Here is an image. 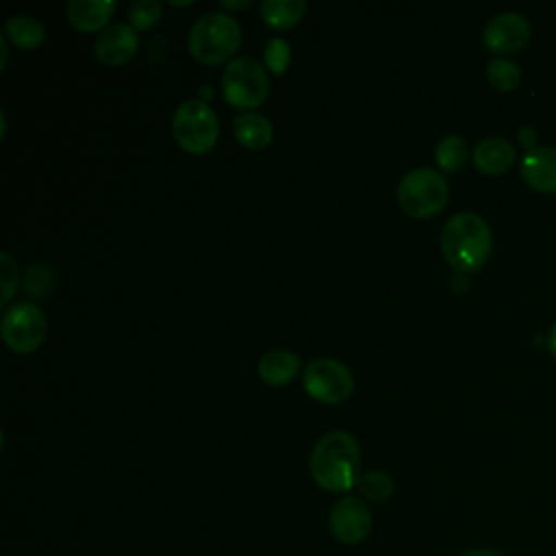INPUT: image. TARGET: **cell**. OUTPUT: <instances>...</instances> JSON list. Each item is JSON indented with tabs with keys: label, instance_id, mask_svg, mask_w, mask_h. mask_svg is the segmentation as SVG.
I'll return each instance as SVG.
<instances>
[{
	"label": "cell",
	"instance_id": "cell-14",
	"mask_svg": "<svg viewBox=\"0 0 556 556\" xmlns=\"http://www.w3.org/2000/svg\"><path fill=\"white\" fill-rule=\"evenodd\" d=\"M115 0H70L65 7L67 20L80 33L104 30L109 17L115 13Z\"/></svg>",
	"mask_w": 556,
	"mask_h": 556
},
{
	"label": "cell",
	"instance_id": "cell-18",
	"mask_svg": "<svg viewBox=\"0 0 556 556\" xmlns=\"http://www.w3.org/2000/svg\"><path fill=\"white\" fill-rule=\"evenodd\" d=\"M306 11L304 0H263L261 2V17L267 26L285 30L295 26Z\"/></svg>",
	"mask_w": 556,
	"mask_h": 556
},
{
	"label": "cell",
	"instance_id": "cell-16",
	"mask_svg": "<svg viewBox=\"0 0 556 556\" xmlns=\"http://www.w3.org/2000/svg\"><path fill=\"white\" fill-rule=\"evenodd\" d=\"M232 130H235V137L241 146L245 148H252V150H261L265 146H269L271 137H274V128H271V122L256 113V111H248V113H241L232 119Z\"/></svg>",
	"mask_w": 556,
	"mask_h": 556
},
{
	"label": "cell",
	"instance_id": "cell-6",
	"mask_svg": "<svg viewBox=\"0 0 556 556\" xmlns=\"http://www.w3.org/2000/svg\"><path fill=\"white\" fill-rule=\"evenodd\" d=\"M224 98L235 109H254L269 93V78L263 63L254 56H235L222 72Z\"/></svg>",
	"mask_w": 556,
	"mask_h": 556
},
{
	"label": "cell",
	"instance_id": "cell-5",
	"mask_svg": "<svg viewBox=\"0 0 556 556\" xmlns=\"http://www.w3.org/2000/svg\"><path fill=\"white\" fill-rule=\"evenodd\" d=\"M172 132L180 148L193 154H202L211 150L219 135V124L215 111L208 102L200 98H191L178 104L172 117Z\"/></svg>",
	"mask_w": 556,
	"mask_h": 556
},
{
	"label": "cell",
	"instance_id": "cell-21",
	"mask_svg": "<svg viewBox=\"0 0 556 556\" xmlns=\"http://www.w3.org/2000/svg\"><path fill=\"white\" fill-rule=\"evenodd\" d=\"M358 491L365 495V500H371V502H384L393 495V478L387 473V471H367V473H361L358 482H356Z\"/></svg>",
	"mask_w": 556,
	"mask_h": 556
},
{
	"label": "cell",
	"instance_id": "cell-4",
	"mask_svg": "<svg viewBox=\"0 0 556 556\" xmlns=\"http://www.w3.org/2000/svg\"><path fill=\"white\" fill-rule=\"evenodd\" d=\"M447 195V180L432 167H415L406 172L397 185V202L402 211L417 219L437 215L445 206Z\"/></svg>",
	"mask_w": 556,
	"mask_h": 556
},
{
	"label": "cell",
	"instance_id": "cell-9",
	"mask_svg": "<svg viewBox=\"0 0 556 556\" xmlns=\"http://www.w3.org/2000/svg\"><path fill=\"white\" fill-rule=\"evenodd\" d=\"M371 510L363 497L345 495L330 508L328 528L332 536L343 545H358L365 541L371 532Z\"/></svg>",
	"mask_w": 556,
	"mask_h": 556
},
{
	"label": "cell",
	"instance_id": "cell-15",
	"mask_svg": "<svg viewBox=\"0 0 556 556\" xmlns=\"http://www.w3.org/2000/svg\"><path fill=\"white\" fill-rule=\"evenodd\" d=\"M300 369V356L287 348L267 350L258 361V376L271 387H282L293 380Z\"/></svg>",
	"mask_w": 556,
	"mask_h": 556
},
{
	"label": "cell",
	"instance_id": "cell-29",
	"mask_svg": "<svg viewBox=\"0 0 556 556\" xmlns=\"http://www.w3.org/2000/svg\"><path fill=\"white\" fill-rule=\"evenodd\" d=\"M467 285H469V280H467L463 274H458V276H454V278H452V287H454L456 291H465V289H467Z\"/></svg>",
	"mask_w": 556,
	"mask_h": 556
},
{
	"label": "cell",
	"instance_id": "cell-31",
	"mask_svg": "<svg viewBox=\"0 0 556 556\" xmlns=\"http://www.w3.org/2000/svg\"><path fill=\"white\" fill-rule=\"evenodd\" d=\"M172 4H176V7H185V4H189V0H169Z\"/></svg>",
	"mask_w": 556,
	"mask_h": 556
},
{
	"label": "cell",
	"instance_id": "cell-24",
	"mask_svg": "<svg viewBox=\"0 0 556 556\" xmlns=\"http://www.w3.org/2000/svg\"><path fill=\"white\" fill-rule=\"evenodd\" d=\"M265 63L274 74H282L291 61V48L282 37H271L263 50Z\"/></svg>",
	"mask_w": 556,
	"mask_h": 556
},
{
	"label": "cell",
	"instance_id": "cell-10",
	"mask_svg": "<svg viewBox=\"0 0 556 556\" xmlns=\"http://www.w3.org/2000/svg\"><path fill=\"white\" fill-rule=\"evenodd\" d=\"M530 22L521 13L502 11L486 22L482 30V41L486 50L495 54H510L521 50L530 41Z\"/></svg>",
	"mask_w": 556,
	"mask_h": 556
},
{
	"label": "cell",
	"instance_id": "cell-8",
	"mask_svg": "<svg viewBox=\"0 0 556 556\" xmlns=\"http://www.w3.org/2000/svg\"><path fill=\"white\" fill-rule=\"evenodd\" d=\"M306 393L324 404H339L348 400L354 389V378L348 365L337 358L319 356L304 367L302 376Z\"/></svg>",
	"mask_w": 556,
	"mask_h": 556
},
{
	"label": "cell",
	"instance_id": "cell-30",
	"mask_svg": "<svg viewBox=\"0 0 556 556\" xmlns=\"http://www.w3.org/2000/svg\"><path fill=\"white\" fill-rule=\"evenodd\" d=\"M250 2L248 0H222V7L224 9H243V7H248Z\"/></svg>",
	"mask_w": 556,
	"mask_h": 556
},
{
	"label": "cell",
	"instance_id": "cell-2",
	"mask_svg": "<svg viewBox=\"0 0 556 556\" xmlns=\"http://www.w3.org/2000/svg\"><path fill=\"white\" fill-rule=\"evenodd\" d=\"M493 248V235L484 217L471 211L454 213L441 230L445 261L460 274L480 269Z\"/></svg>",
	"mask_w": 556,
	"mask_h": 556
},
{
	"label": "cell",
	"instance_id": "cell-26",
	"mask_svg": "<svg viewBox=\"0 0 556 556\" xmlns=\"http://www.w3.org/2000/svg\"><path fill=\"white\" fill-rule=\"evenodd\" d=\"M517 139H519V143L526 148V152H528V150H534V148H536V139H539L536 128H532V126H521V128L517 130Z\"/></svg>",
	"mask_w": 556,
	"mask_h": 556
},
{
	"label": "cell",
	"instance_id": "cell-13",
	"mask_svg": "<svg viewBox=\"0 0 556 556\" xmlns=\"http://www.w3.org/2000/svg\"><path fill=\"white\" fill-rule=\"evenodd\" d=\"M471 161H473L476 169L486 176L504 174L515 161V146L504 137L480 139L473 148Z\"/></svg>",
	"mask_w": 556,
	"mask_h": 556
},
{
	"label": "cell",
	"instance_id": "cell-27",
	"mask_svg": "<svg viewBox=\"0 0 556 556\" xmlns=\"http://www.w3.org/2000/svg\"><path fill=\"white\" fill-rule=\"evenodd\" d=\"M460 556H504V554H500V552H495V549H489V547H476V549L463 552Z\"/></svg>",
	"mask_w": 556,
	"mask_h": 556
},
{
	"label": "cell",
	"instance_id": "cell-11",
	"mask_svg": "<svg viewBox=\"0 0 556 556\" xmlns=\"http://www.w3.org/2000/svg\"><path fill=\"white\" fill-rule=\"evenodd\" d=\"M139 48V35L130 24L117 22L98 33L93 52L104 65H122L135 56Z\"/></svg>",
	"mask_w": 556,
	"mask_h": 556
},
{
	"label": "cell",
	"instance_id": "cell-3",
	"mask_svg": "<svg viewBox=\"0 0 556 556\" xmlns=\"http://www.w3.org/2000/svg\"><path fill=\"white\" fill-rule=\"evenodd\" d=\"M187 46L191 56L200 63H224L241 46V24L237 17L228 13H204L193 22L187 37Z\"/></svg>",
	"mask_w": 556,
	"mask_h": 556
},
{
	"label": "cell",
	"instance_id": "cell-23",
	"mask_svg": "<svg viewBox=\"0 0 556 556\" xmlns=\"http://www.w3.org/2000/svg\"><path fill=\"white\" fill-rule=\"evenodd\" d=\"M161 2L159 0H135L128 7V20L135 30H146L161 20Z\"/></svg>",
	"mask_w": 556,
	"mask_h": 556
},
{
	"label": "cell",
	"instance_id": "cell-22",
	"mask_svg": "<svg viewBox=\"0 0 556 556\" xmlns=\"http://www.w3.org/2000/svg\"><path fill=\"white\" fill-rule=\"evenodd\" d=\"M24 287L33 298H46L48 291L54 287V269L43 261L28 265Z\"/></svg>",
	"mask_w": 556,
	"mask_h": 556
},
{
	"label": "cell",
	"instance_id": "cell-12",
	"mask_svg": "<svg viewBox=\"0 0 556 556\" xmlns=\"http://www.w3.org/2000/svg\"><path fill=\"white\" fill-rule=\"evenodd\" d=\"M521 178L541 193H556V148L536 146L521 156Z\"/></svg>",
	"mask_w": 556,
	"mask_h": 556
},
{
	"label": "cell",
	"instance_id": "cell-25",
	"mask_svg": "<svg viewBox=\"0 0 556 556\" xmlns=\"http://www.w3.org/2000/svg\"><path fill=\"white\" fill-rule=\"evenodd\" d=\"M17 278H20V269H17V263L13 261V256L9 252H2L0 254V282H2V295H0V304L4 306L15 289H17Z\"/></svg>",
	"mask_w": 556,
	"mask_h": 556
},
{
	"label": "cell",
	"instance_id": "cell-28",
	"mask_svg": "<svg viewBox=\"0 0 556 556\" xmlns=\"http://www.w3.org/2000/svg\"><path fill=\"white\" fill-rule=\"evenodd\" d=\"M547 350H549V354L556 358V324L552 326V330H549V334H547Z\"/></svg>",
	"mask_w": 556,
	"mask_h": 556
},
{
	"label": "cell",
	"instance_id": "cell-7",
	"mask_svg": "<svg viewBox=\"0 0 556 556\" xmlns=\"http://www.w3.org/2000/svg\"><path fill=\"white\" fill-rule=\"evenodd\" d=\"M0 332L4 343L17 352H35L46 339V317L33 302H15L2 313Z\"/></svg>",
	"mask_w": 556,
	"mask_h": 556
},
{
	"label": "cell",
	"instance_id": "cell-20",
	"mask_svg": "<svg viewBox=\"0 0 556 556\" xmlns=\"http://www.w3.org/2000/svg\"><path fill=\"white\" fill-rule=\"evenodd\" d=\"M486 80L497 91H513L521 80V70L513 59L495 56L486 65Z\"/></svg>",
	"mask_w": 556,
	"mask_h": 556
},
{
	"label": "cell",
	"instance_id": "cell-1",
	"mask_svg": "<svg viewBox=\"0 0 556 556\" xmlns=\"http://www.w3.org/2000/svg\"><path fill=\"white\" fill-rule=\"evenodd\" d=\"M311 476L330 493H345L356 486L361 473V445L348 430H330L317 439L311 452Z\"/></svg>",
	"mask_w": 556,
	"mask_h": 556
},
{
	"label": "cell",
	"instance_id": "cell-19",
	"mask_svg": "<svg viewBox=\"0 0 556 556\" xmlns=\"http://www.w3.org/2000/svg\"><path fill=\"white\" fill-rule=\"evenodd\" d=\"M434 159L443 172H458L469 159V146L460 135H445L434 146Z\"/></svg>",
	"mask_w": 556,
	"mask_h": 556
},
{
	"label": "cell",
	"instance_id": "cell-17",
	"mask_svg": "<svg viewBox=\"0 0 556 556\" xmlns=\"http://www.w3.org/2000/svg\"><path fill=\"white\" fill-rule=\"evenodd\" d=\"M4 37L24 50H35L46 39V28L35 15H11L4 22Z\"/></svg>",
	"mask_w": 556,
	"mask_h": 556
}]
</instances>
